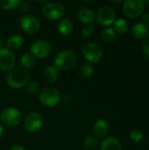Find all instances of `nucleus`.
<instances>
[{"instance_id":"1","label":"nucleus","mask_w":149,"mask_h":150,"mask_svg":"<svg viewBox=\"0 0 149 150\" xmlns=\"http://www.w3.org/2000/svg\"><path fill=\"white\" fill-rule=\"evenodd\" d=\"M30 76L23 68H15L9 71L6 76V83L13 89H19L29 83Z\"/></svg>"},{"instance_id":"2","label":"nucleus","mask_w":149,"mask_h":150,"mask_svg":"<svg viewBox=\"0 0 149 150\" xmlns=\"http://www.w3.org/2000/svg\"><path fill=\"white\" fill-rule=\"evenodd\" d=\"M77 62L76 55L70 50H62L59 52L54 58V66L58 69L68 70L73 68Z\"/></svg>"},{"instance_id":"3","label":"nucleus","mask_w":149,"mask_h":150,"mask_svg":"<svg viewBox=\"0 0 149 150\" xmlns=\"http://www.w3.org/2000/svg\"><path fill=\"white\" fill-rule=\"evenodd\" d=\"M61 97L59 91L54 87H47L43 89L39 95V100L41 105L46 107H54L60 102Z\"/></svg>"},{"instance_id":"4","label":"nucleus","mask_w":149,"mask_h":150,"mask_svg":"<svg viewBox=\"0 0 149 150\" xmlns=\"http://www.w3.org/2000/svg\"><path fill=\"white\" fill-rule=\"evenodd\" d=\"M83 55L90 63H97L103 57V48L96 42H89L83 48Z\"/></svg>"},{"instance_id":"5","label":"nucleus","mask_w":149,"mask_h":150,"mask_svg":"<svg viewBox=\"0 0 149 150\" xmlns=\"http://www.w3.org/2000/svg\"><path fill=\"white\" fill-rule=\"evenodd\" d=\"M66 10L63 4L57 2H51L44 5L42 8V14L45 18L51 20L61 18L65 15Z\"/></svg>"},{"instance_id":"6","label":"nucleus","mask_w":149,"mask_h":150,"mask_svg":"<svg viewBox=\"0 0 149 150\" xmlns=\"http://www.w3.org/2000/svg\"><path fill=\"white\" fill-rule=\"evenodd\" d=\"M0 120L3 124L8 127H14L18 125L22 120L21 112L14 107H8L2 111Z\"/></svg>"},{"instance_id":"7","label":"nucleus","mask_w":149,"mask_h":150,"mask_svg":"<svg viewBox=\"0 0 149 150\" xmlns=\"http://www.w3.org/2000/svg\"><path fill=\"white\" fill-rule=\"evenodd\" d=\"M145 10V1L143 0H126L123 4L124 13L132 18H137Z\"/></svg>"},{"instance_id":"8","label":"nucleus","mask_w":149,"mask_h":150,"mask_svg":"<svg viewBox=\"0 0 149 150\" xmlns=\"http://www.w3.org/2000/svg\"><path fill=\"white\" fill-rule=\"evenodd\" d=\"M52 47L50 44L45 40H35L30 47V54L37 59H43L47 57L51 53Z\"/></svg>"},{"instance_id":"9","label":"nucleus","mask_w":149,"mask_h":150,"mask_svg":"<svg viewBox=\"0 0 149 150\" xmlns=\"http://www.w3.org/2000/svg\"><path fill=\"white\" fill-rule=\"evenodd\" d=\"M19 25L25 33L33 34L40 30V22L37 17L31 14H26L20 18Z\"/></svg>"},{"instance_id":"10","label":"nucleus","mask_w":149,"mask_h":150,"mask_svg":"<svg viewBox=\"0 0 149 150\" xmlns=\"http://www.w3.org/2000/svg\"><path fill=\"white\" fill-rule=\"evenodd\" d=\"M43 117L40 113L32 112L26 115L24 120V127L27 132L35 133L38 132L43 126Z\"/></svg>"},{"instance_id":"11","label":"nucleus","mask_w":149,"mask_h":150,"mask_svg":"<svg viewBox=\"0 0 149 150\" xmlns=\"http://www.w3.org/2000/svg\"><path fill=\"white\" fill-rule=\"evenodd\" d=\"M96 18L99 24L108 26L112 25L116 20V13L112 7L105 5L97 10Z\"/></svg>"},{"instance_id":"12","label":"nucleus","mask_w":149,"mask_h":150,"mask_svg":"<svg viewBox=\"0 0 149 150\" xmlns=\"http://www.w3.org/2000/svg\"><path fill=\"white\" fill-rule=\"evenodd\" d=\"M15 65V56L11 50L3 47L0 49V69L3 71L11 70Z\"/></svg>"},{"instance_id":"13","label":"nucleus","mask_w":149,"mask_h":150,"mask_svg":"<svg viewBox=\"0 0 149 150\" xmlns=\"http://www.w3.org/2000/svg\"><path fill=\"white\" fill-rule=\"evenodd\" d=\"M100 150H122V146L118 138L108 136L102 141Z\"/></svg>"},{"instance_id":"14","label":"nucleus","mask_w":149,"mask_h":150,"mask_svg":"<svg viewBox=\"0 0 149 150\" xmlns=\"http://www.w3.org/2000/svg\"><path fill=\"white\" fill-rule=\"evenodd\" d=\"M93 132L96 136L99 138L105 137L109 132V124L104 119L97 120L93 126Z\"/></svg>"},{"instance_id":"15","label":"nucleus","mask_w":149,"mask_h":150,"mask_svg":"<svg viewBox=\"0 0 149 150\" xmlns=\"http://www.w3.org/2000/svg\"><path fill=\"white\" fill-rule=\"evenodd\" d=\"M78 18L80 19V21L83 24H87V25H90L93 23L94 19H95V13L94 11L88 7H83L79 10L78 11Z\"/></svg>"},{"instance_id":"16","label":"nucleus","mask_w":149,"mask_h":150,"mask_svg":"<svg viewBox=\"0 0 149 150\" xmlns=\"http://www.w3.org/2000/svg\"><path fill=\"white\" fill-rule=\"evenodd\" d=\"M43 76H44V79L47 83H54V82L57 81V79L59 77V69L54 65L48 66L44 70Z\"/></svg>"},{"instance_id":"17","label":"nucleus","mask_w":149,"mask_h":150,"mask_svg":"<svg viewBox=\"0 0 149 150\" xmlns=\"http://www.w3.org/2000/svg\"><path fill=\"white\" fill-rule=\"evenodd\" d=\"M148 27L142 22L136 23L132 28V34L136 39H142L148 35Z\"/></svg>"},{"instance_id":"18","label":"nucleus","mask_w":149,"mask_h":150,"mask_svg":"<svg viewBox=\"0 0 149 150\" xmlns=\"http://www.w3.org/2000/svg\"><path fill=\"white\" fill-rule=\"evenodd\" d=\"M23 44H24V38L20 34L11 35L6 41V45L8 48H10V50L18 49L23 46Z\"/></svg>"},{"instance_id":"19","label":"nucleus","mask_w":149,"mask_h":150,"mask_svg":"<svg viewBox=\"0 0 149 150\" xmlns=\"http://www.w3.org/2000/svg\"><path fill=\"white\" fill-rule=\"evenodd\" d=\"M74 25L68 18H62L58 23V31L61 34L68 36L72 33Z\"/></svg>"},{"instance_id":"20","label":"nucleus","mask_w":149,"mask_h":150,"mask_svg":"<svg viewBox=\"0 0 149 150\" xmlns=\"http://www.w3.org/2000/svg\"><path fill=\"white\" fill-rule=\"evenodd\" d=\"M129 27V24L127 20L124 18H116V20L113 23V29L115 32L119 33H124L127 31Z\"/></svg>"},{"instance_id":"21","label":"nucleus","mask_w":149,"mask_h":150,"mask_svg":"<svg viewBox=\"0 0 149 150\" xmlns=\"http://www.w3.org/2000/svg\"><path fill=\"white\" fill-rule=\"evenodd\" d=\"M34 62H35V58L30 53L24 54L20 57V64L25 69H32L34 65Z\"/></svg>"},{"instance_id":"22","label":"nucleus","mask_w":149,"mask_h":150,"mask_svg":"<svg viewBox=\"0 0 149 150\" xmlns=\"http://www.w3.org/2000/svg\"><path fill=\"white\" fill-rule=\"evenodd\" d=\"M101 38L104 41L111 43L116 39V32L112 27H106L101 32Z\"/></svg>"},{"instance_id":"23","label":"nucleus","mask_w":149,"mask_h":150,"mask_svg":"<svg viewBox=\"0 0 149 150\" xmlns=\"http://www.w3.org/2000/svg\"><path fill=\"white\" fill-rule=\"evenodd\" d=\"M94 73V67L90 63L83 64L79 69V75L83 78H89Z\"/></svg>"},{"instance_id":"24","label":"nucleus","mask_w":149,"mask_h":150,"mask_svg":"<svg viewBox=\"0 0 149 150\" xmlns=\"http://www.w3.org/2000/svg\"><path fill=\"white\" fill-rule=\"evenodd\" d=\"M19 3V0H0V7L4 10L11 11L18 8Z\"/></svg>"},{"instance_id":"25","label":"nucleus","mask_w":149,"mask_h":150,"mask_svg":"<svg viewBox=\"0 0 149 150\" xmlns=\"http://www.w3.org/2000/svg\"><path fill=\"white\" fill-rule=\"evenodd\" d=\"M83 145L85 146V148H87L89 149H94L98 146V141L96 137L89 135L84 138Z\"/></svg>"},{"instance_id":"26","label":"nucleus","mask_w":149,"mask_h":150,"mask_svg":"<svg viewBox=\"0 0 149 150\" xmlns=\"http://www.w3.org/2000/svg\"><path fill=\"white\" fill-rule=\"evenodd\" d=\"M26 91L30 94H36L40 91V85L37 82H29L26 84Z\"/></svg>"},{"instance_id":"27","label":"nucleus","mask_w":149,"mask_h":150,"mask_svg":"<svg viewBox=\"0 0 149 150\" xmlns=\"http://www.w3.org/2000/svg\"><path fill=\"white\" fill-rule=\"evenodd\" d=\"M143 133L141 131V130H139V129H133L132 132H131V134H130V138L133 141V142H141L142 141V139H143Z\"/></svg>"},{"instance_id":"28","label":"nucleus","mask_w":149,"mask_h":150,"mask_svg":"<svg viewBox=\"0 0 149 150\" xmlns=\"http://www.w3.org/2000/svg\"><path fill=\"white\" fill-rule=\"evenodd\" d=\"M93 33H94V27L91 25H88L82 29V36L85 39L91 37Z\"/></svg>"},{"instance_id":"29","label":"nucleus","mask_w":149,"mask_h":150,"mask_svg":"<svg viewBox=\"0 0 149 150\" xmlns=\"http://www.w3.org/2000/svg\"><path fill=\"white\" fill-rule=\"evenodd\" d=\"M18 10L20 12L24 13L26 15V13L29 12V11L31 10V5L28 2H25V1H23V2H20L18 6Z\"/></svg>"},{"instance_id":"30","label":"nucleus","mask_w":149,"mask_h":150,"mask_svg":"<svg viewBox=\"0 0 149 150\" xmlns=\"http://www.w3.org/2000/svg\"><path fill=\"white\" fill-rule=\"evenodd\" d=\"M142 51L144 53V54L149 58V38L146 39L145 41L143 42V45H142Z\"/></svg>"},{"instance_id":"31","label":"nucleus","mask_w":149,"mask_h":150,"mask_svg":"<svg viewBox=\"0 0 149 150\" xmlns=\"http://www.w3.org/2000/svg\"><path fill=\"white\" fill-rule=\"evenodd\" d=\"M142 23L147 25L149 24V13H143L142 14Z\"/></svg>"},{"instance_id":"32","label":"nucleus","mask_w":149,"mask_h":150,"mask_svg":"<svg viewBox=\"0 0 149 150\" xmlns=\"http://www.w3.org/2000/svg\"><path fill=\"white\" fill-rule=\"evenodd\" d=\"M9 150H25L22 146H19V145H14L12 147L10 148Z\"/></svg>"},{"instance_id":"33","label":"nucleus","mask_w":149,"mask_h":150,"mask_svg":"<svg viewBox=\"0 0 149 150\" xmlns=\"http://www.w3.org/2000/svg\"><path fill=\"white\" fill-rule=\"evenodd\" d=\"M63 100H65L66 102H68V101L71 100V97H70L68 94H65V95L63 96Z\"/></svg>"},{"instance_id":"34","label":"nucleus","mask_w":149,"mask_h":150,"mask_svg":"<svg viewBox=\"0 0 149 150\" xmlns=\"http://www.w3.org/2000/svg\"><path fill=\"white\" fill-rule=\"evenodd\" d=\"M4 134V128L3 125H1V124H0V138H1V137H3Z\"/></svg>"},{"instance_id":"35","label":"nucleus","mask_w":149,"mask_h":150,"mask_svg":"<svg viewBox=\"0 0 149 150\" xmlns=\"http://www.w3.org/2000/svg\"><path fill=\"white\" fill-rule=\"evenodd\" d=\"M3 47H4V40H3V38L0 37V49H2Z\"/></svg>"},{"instance_id":"36","label":"nucleus","mask_w":149,"mask_h":150,"mask_svg":"<svg viewBox=\"0 0 149 150\" xmlns=\"http://www.w3.org/2000/svg\"><path fill=\"white\" fill-rule=\"evenodd\" d=\"M112 3H120V2H122L121 0H118V1H112Z\"/></svg>"},{"instance_id":"37","label":"nucleus","mask_w":149,"mask_h":150,"mask_svg":"<svg viewBox=\"0 0 149 150\" xmlns=\"http://www.w3.org/2000/svg\"><path fill=\"white\" fill-rule=\"evenodd\" d=\"M147 3H148V4H149V0H147Z\"/></svg>"},{"instance_id":"38","label":"nucleus","mask_w":149,"mask_h":150,"mask_svg":"<svg viewBox=\"0 0 149 150\" xmlns=\"http://www.w3.org/2000/svg\"><path fill=\"white\" fill-rule=\"evenodd\" d=\"M148 31H149V24H148Z\"/></svg>"}]
</instances>
